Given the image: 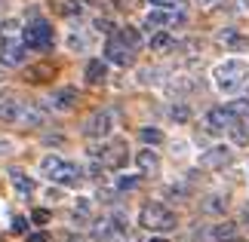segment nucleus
Wrapping results in <instances>:
<instances>
[{"instance_id": "obj_1", "label": "nucleus", "mask_w": 249, "mask_h": 242, "mask_svg": "<svg viewBox=\"0 0 249 242\" xmlns=\"http://www.w3.org/2000/svg\"><path fill=\"white\" fill-rule=\"evenodd\" d=\"M246 77H249V65L240 62V59H228V62H222V65H215V71H213L215 89L225 92V95L240 92L243 83H246Z\"/></svg>"}, {"instance_id": "obj_2", "label": "nucleus", "mask_w": 249, "mask_h": 242, "mask_svg": "<svg viewBox=\"0 0 249 242\" xmlns=\"http://www.w3.org/2000/svg\"><path fill=\"white\" fill-rule=\"evenodd\" d=\"M139 224L145 230H157V233H169V230H176L178 218L176 211H169L163 202H148L145 209L139 211Z\"/></svg>"}, {"instance_id": "obj_3", "label": "nucleus", "mask_w": 249, "mask_h": 242, "mask_svg": "<svg viewBox=\"0 0 249 242\" xmlns=\"http://www.w3.org/2000/svg\"><path fill=\"white\" fill-rule=\"evenodd\" d=\"M40 172L46 178H53L55 184H65V187H74V184L83 181V169L74 166V162H65L59 157H43L40 160Z\"/></svg>"}, {"instance_id": "obj_4", "label": "nucleus", "mask_w": 249, "mask_h": 242, "mask_svg": "<svg viewBox=\"0 0 249 242\" xmlns=\"http://www.w3.org/2000/svg\"><path fill=\"white\" fill-rule=\"evenodd\" d=\"M53 25L43 22V18H31V25L22 31V43L34 52H50L53 49Z\"/></svg>"}, {"instance_id": "obj_5", "label": "nucleus", "mask_w": 249, "mask_h": 242, "mask_svg": "<svg viewBox=\"0 0 249 242\" xmlns=\"http://www.w3.org/2000/svg\"><path fill=\"white\" fill-rule=\"evenodd\" d=\"M234 120H237V111L231 108V104H225V108H213V111H209L206 120H203V126H206L209 135H222L225 129H231Z\"/></svg>"}, {"instance_id": "obj_6", "label": "nucleus", "mask_w": 249, "mask_h": 242, "mask_svg": "<svg viewBox=\"0 0 249 242\" xmlns=\"http://www.w3.org/2000/svg\"><path fill=\"white\" fill-rule=\"evenodd\" d=\"M92 157L95 160H102L105 162V166H108V169H123V166H126V141H111L108 144V147H102V150H92Z\"/></svg>"}, {"instance_id": "obj_7", "label": "nucleus", "mask_w": 249, "mask_h": 242, "mask_svg": "<svg viewBox=\"0 0 249 242\" xmlns=\"http://www.w3.org/2000/svg\"><path fill=\"white\" fill-rule=\"evenodd\" d=\"M114 129V113L111 111H95L89 120L83 123V135L86 138H105Z\"/></svg>"}, {"instance_id": "obj_8", "label": "nucleus", "mask_w": 249, "mask_h": 242, "mask_svg": "<svg viewBox=\"0 0 249 242\" xmlns=\"http://www.w3.org/2000/svg\"><path fill=\"white\" fill-rule=\"evenodd\" d=\"M132 52H136V49H129L120 37H108V46H105V62L120 65V67H129L132 65Z\"/></svg>"}, {"instance_id": "obj_9", "label": "nucleus", "mask_w": 249, "mask_h": 242, "mask_svg": "<svg viewBox=\"0 0 249 242\" xmlns=\"http://www.w3.org/2000/svg\"><path fill=\"white\" fill-rule=\"evenodd\" d=\"M231 160H234V153H231V147H225V144L200 153V166L203 169H225V166H231Z\"/></svg>"}, {"instance_id": "obj_10", "label": "nucleus", "mask_w": 249, "mask_h": 242, "mask_svg": "<svg viewBox=\"0 0 249 242\" xmlns=\"http://www.w3.org/2000/svg\"><path fill=\"white\" fill-rule=\"evenodd\" d=\"M25 43H16V40H3L0 43V62H3L6 67H16L25 62Z\"/></svg>"}, {"instance_id": "obj_11", "label": "nucleus", "mask_w": 249, "mask_h": 242, "mask_svg": "<svg viewBox=\"0 0 249 242\" xmlns=\"http://www.w3.org/2000/svg\"><path fill=\"white\" fill-rule=\"evenodd\" d=\"M218 43H222L225 49H231V52H246L249 49V37H243L240 31H234V28L218 31Z\"/></svg>"}, {"instance_id": "obj_12", "label": "nucleus", "mask_w": 249, "mask_h": 242, "mask_svg": "<svg viewBox=\"0 0 249 242\" xmlns=\"http://www.w3.org/2000/svg\"><path fill=\"white\" fill-rule=\"evenodd\" d=\"M83 77H86V83L102 86L105 80H108V62H105V59H89V62H86Z\"/></svg>"}, {"instance_id": "obj_13", "label": "nucleus", "mask_w": 249, "mask_h": 242, "mask_svg": "<svg viewBox=\"0 0 249 242\" xmlns=\"http://www.w3.org/2000/svg\"><path fill=\"white\" fill-rule=\"evenodd\" d=\"M77 98H80V95H77V89H74V86H62V89L53 92L50 101H53L55 111H71L74 104H77Z\"/></svg>"}, {"instance_id": "obj_14", "label": "nucleus", "mask_w": 249, "mask_h": 242, "mask_svg": "<svg viewBox=\"0 0 249 242\" xmlns=\"http://www.w3.org/2000/svg\"><path fill=\"white\" fill-rule=\"evenodd\" d=\"M136 166H139V172H145V175H154V172L160 169V157L151 147H142L136 153Z\"/></svg>"}, {"instance_id": "obj_15", "label": "nucleus", "mask_w": 249, "mask_h": 242, "mask_svg": "<svg viewBox=\"0 0 249 242\" xmlns=\"http://www.w3.org/2000/svg\"><path fill=\"white\" fill-rule=\"evenodd\" d=\"M22 111H25V104L16 101V98L0 101V120H3V123H16L18 117H22Z\"/></svg>"}, {"instance_id": "obj_16", "label": "nucleus", "mask_w": 249, "mask_h": 242, "mask_svg": "<svg viewBox=\"0 0 249 242\" xmlns=\"http://www.w3.org/2000/svg\"><path fill=\"white\" fill-rule=\"evenodd\" d=\"M89 43H92L89 31H71L68 34V49L71 52H89Z\"/></svg>"}, {"instance_id": "obj_17", "label": "nucleus", "mask_w": 249, "mask_h": 242, "mask_svg": "<svg viewBox=\"0 0 249 242\" xmlns=\"http://www.w3.org/2000/svg\"><path fill=\"white\" fill-rule=\"evenodd\" d=\"M9 178H13V187H16L18 193H22V196H31V193H34V181L28 178L25 172H18V169H13V172H9Z\"/></svg>"}, {"instance_id": "obj_18", "label": "nucleus", "mask_w": 249, "mask_h": 242, "mask_svg": "<svg viewBox=\"0 0 249 242\" xmlns=\"http://www.w3.org/2000/svg\"><path fill=\"white\" fill-rule=\"evenodd\" d=\"M203 211H206V215H225V211H228V196H222V193L206 196L203 199Z\"/></svg>"}, {"instance_id": "obj_19", "label": "nucleus", "mask_w": 249, "mask_h": 242, "mask_svg": "<svg viewBox=\"0 0 249 242\" xmlns=\"http://www.w3.org/2000/svg\"><path fill=\"white\" fill-rule=\"evenodd\" d=\"M151 49L154 52H169V49H176V40H172L169 31H157L151 37Z\"/></svg>"}, {"instance_id": "obj_20", "label": "nucleus", "mask_w": 249, "mask_h": 242, "mask_svg": "<svg viewBox=\"0 0 249 242\" xmlns=\"http://www.w3.org/2000/svg\"><path fill=\"white\" fill-rule=\"evenodd\" d=\"M213 239L215 242H231V239H237V224H215L213 227Z\"/></svg>"}, {"instance_id": "obj_21", "label": "nucleus", "mask_w": 249, "mask_h": 242, "mask_svg": "<svg viewBox=\"0 0 249 242\" xmlns=\"http://www.w3.org/2000/svg\"><path fill=\"white\" fill-rule=\"evenodd\" d=\"M53 77V67L50 65H37V67H28L25 71V80L28 83H43V80H50Z\"/></svg>"}, {"instance_id": "obj_22", "label": "nucleus", "mask_w": 249, "mask_h": 242, "mask_svg": "<svg viewBox=\"0 0 249 242\" xmlns=\"http://www.w3.org/2000/svg\"><path fill=\"white\" fill-rule=\"evenodd\" d=\"M117 37L129 46V49H139V46H142V34H139V28H129V25H126V28H120V31H117Z\"/></svg>"}, {"instance_id": "obj_23", "label": "nucleus", "mask_w": 249, "mask_h": 242, "mask_svg": "<svg viewBox=\"0 0 249 242\" xmlns=\"http://www.w3.org/2000/svg\"><path fill=\"white\" fill-rule=\"evenodd\" d=\"M18 123H25V126H43V113L37 111V108H31V104H25V111H22V117H18Z\"/></svg>"}, {"instance_id": "obj_24", "label": "nucleus", "mask_w": 249, "mask_h": 242, "mask_svg": "<svg viewBox=\"0 0 249 242\" xmlns=\"http://www.w3.org/2000/svg\"><path fill=\"white\" fill-rule=\"evenodd\" d=\"M139 138L148 144V147H154V144H163V132L154 129V126H145V129H139Z\"/></svg>"}, {"instance_id": "obj_25", "label": "nucleus", "mask_w": 249, "mask_h": 242, "mask_svg": "<svg viewBox=\"0 0 249 242\" xmlns=\"http://www.w3.org/2000/svg\"><path fill=\"white\" fill-rule=\"evenodd\" d=\"M18 31H22V25H18L16 18H6V22H0V40H16Z\"/></svg>"}, {"instance_id": "obj_26", "label": "nucleus", "mask_w": 249, "mask_h": 242, "mask_svg": "<svg viewBox=\"0 0 249 242\" xmlns=\"http://www.w3.org/2000/svg\"><path fill=\"white\" fill-rule=\"evenodd\" d=\"M169 117L176 120V123H188V120H191V108H188L185 101H176V104L169 108Z\"/></svg>"}, {"instance_id": "obj_27", "label": "nucleus", "mask_w": 249, "mask_h": 242, "mask_svg": "<svg viewBox=\"0 0 249 242\" xmlns=\"http://www.w3.org/2000/svg\"><path fill=\"white\" fill-rule=\"evenodd\" d=\"M59 13L68 16V18H74V16L83 13V3H80V0H65V3H59Z\"/></svg>"}, {"instance_id": "obj_28", "label": "nucleus", "mask_w": 249, "mask_h": 242, "mask_svg": "<svg viewBox=\"0 0 249 242\" xmlns=\"http://www.w3.org/2000/svg\"><path fill=\"white\" fill-rule=\"evenodd\" d=\"M139 181H142L139 175H120V178H117V190H136Z\"/></svg>"}, {"instance_id": "obj_29", "label": "nucleus", "mask_w": 249, "mask_h": 242, "mask_svg": "<svg viewBox=\"0 0 249 242\" xmlns=\"http://www.w3.org/2000/svg\"><path fill=\"white\" fill-rule=\"evenodd\" d=\"M31 221H34V224H50V211H46V209H34Z\"/></svg>"}, {"instance_id": "obj_30", "label": "nucleus", "mask_w": 249, "mask_h": 242, "mask_svg": "<svg viewBox=\"0 0 249 242\" xmlns=\"http://www.w3.org/2000/svg\"><path fill=\"white\" fill-rule=\"evenodd\" d=\"M89 199H77V206H74V215H80V218H86V215H89Z\"/></svg>"}, {"instance_id": "obj_31", "label": "nucleus", "mask_w": 249, "mask_h": 242, "mask_svg": "<svg viewBox=\"0 0 249 242\" xmlns=\"http://www.w3.org/2000/svg\"><path fill=\"white\" fill-rule=\"evenodd\" d=\"M13 233H28V218H13Z\"/></svg>"}, {"instance_id": "obj_32", "label": "nucleus", "mask_w": 249, "mask_h": 242, "mask_svg": "<svg viewBox=\"0 0 249 242\" xmlns=\"http://www.w3.org/2000/svg\"><path fill=\"white\" fill-rule=\"evenodd\" d=\"M95 28H99L102 34H111V31H114V25L108 22V18H99V22H95Z\"/></svg>"}, {"instance_id": "obj_33", "label": "nucleus", "mask_w": 249, "mask_h": 242, "mask_svg": "<svg viewBox=\"0 0 249 242\" xmlns=\"http://www.w3.org/2000/svg\"><path fill=\"white\" fill-rule=\"evenodd\" d=\"M114 3H117L120 9H136V6L142 3V0H114Z\"/></svg>"}, {"instance_id": "obj_34", "label": "nucleus", "mask_w": 249, "mask_h": 242, "mask_svg": "<svg viewBox=\"0 0 249 242\" xmlns=\"http://www.w3.org/2000/svg\"><path fill=\"white\" fill-rule=\"evenodd\" d=\"M25 242H50V236H46V233H31Z\"/></svg>"}, {"instance_id": "obj_35", "label": "nucleus", "mask_w": 249, "mask_h": 242, "mask_svg": "<svg viewBox=\"0 0 249 242\" xmlns=\"http://www.w3.org/2000/svg\"><path fill=\"white\" fill-rule=\"evenodd\" d=\"M151 3H154V6H172L176 0H151Z\"/></svg>"}, {"instance_id": "obj_36", "label": "nucleus", "mask_w": 249, "mask_h": 242, "mask_svg": "<svg viewBox=\"0 0 249 242\" xmlns=\"http://www.w3.org/2000/svg\"><path fill=\"white\" fill-rule=\"evenodd\" d=\"M9 147H13V144H9V141H6V138H0V153H6V150H9Z\"/></svg>"}, {"instance_id": "obj_37", "label": "nucleus", "mask_w": 249, "mask_h": 242, "mask_svg": "<svg viewBox=\"0 0 249 242\" xmlns=\"http://www.w3.org/2000/svg\"><path fill=\"white\" fill-rule=\"evenodd\" d=\"M237 6H240L243 13H249V0H237Z\"/></svg>"}, {"instance_id": "obj_38", "label": "nucleus", "mask_w": 249, "mask_h": 242, "mask_svg": "<svg viewBox=\"0 0 249 242\" xmlns=\"http://www.w3.org/2000/svg\"><path fill=\"white\" fill-rule=\"evenodd\" d=\"M197 3H200V6H215L218 0H197Z\"/></svg>"}, {"instance_id": "obj_39", "label": "nucleus", "mask_w": 249, "mask_h": 242, "mask_svg": "<svg viewBox=\"0 0 249 242\" xmlns=\"http://www.w3.org/2000/svg\"><path fill=\"white\" fill-rule=\"evenodd\" d=\"M243 221H246V224H249V202H246V206H243Z\"/></svg>"}, {"instance_id": "obj_40", "label": "nucleus", "mask_w": 249, "mask_h": 242, "mask_svg": "<svg viewBox=\"0 0 249 242\" xmlns=\"http://www.w3.org/2000/svg\"><path fill=\"white\" fill-rule=\"evenodd\" d=\"M151 242H166V239H160V236H157V239H151Z\"/></svg>"}, {"instance_id": "obj_41", "label": "nucleus", "mask_w": 249, "mask_h": 242, "mask_svg": "<svg viewBox=\"0 0 249 242\" xmlns=\"http://www.w3.org/2000/svg\"><path fill=\"white\" fill-rule=\"evenodd\" d=\"M0 9H3V0H0Z\"/></svg>"}, {"instance_id": "obj_42", "label": "nucleus", "mask_w": 249, "mask_h": 242, "mask_svg": "<svg viewBox=\"0 0 249 242\" xmlns=\"http://www.w3.org/2000/svg\"><path fill=\"white\" fill-rule=\"evenodd\" d=\"M0 98H3V92H0Z\"/></svg>"}]
</instances>
